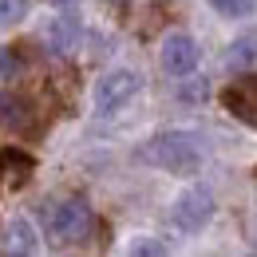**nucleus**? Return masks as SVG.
Wrapping results in <instances>:
<instances>
[{
    "label": "nucleus",
    "instance_id": "obj_1",
    "mask_svg": "<svg viewBox=\"0 0 257 257\" xmlns=\"http://www.w3.org/2000/svg\"><path fill=\"white\" fill-rule=\"evenodd\" d=\"M139 159L155 162L170 174H194L202 166V139L194 131H162L139 151Z\"/></svg>",
    "mask_w": 257,
    "mask_h": 257
},
{
    "label": "nucleus",
    "instance_id": "obj_2",
    "mask_svg": "<svg viewBox=\"0 0 257 257\" xmlns=\"http://www.w3.org/2000/svg\"><path fill=\"white\" fill-rule=\"evenodd\" d=\"M91 229V210L83 198H64V202H52L44 210V233L52 245H71V241H83Z\"/></svg>",
    "mask_w": 257,
    "mask_h": 257
},
{
    "label": "nucleus",
    "instance_id": "obj_3",
    "mask_svg": "<svg viewBox=\"0 0 257 257\" xmlns=\"http://www.w3.org/2000/svg\"><path fill=\"white\" fill-rule=\"evenodd\" d=\"M210 218H214V194L202 190V186L182 190L174 198V206H170V222L178 225L182 233H198Z\"/></svg>",
    "mask_w": 257,
    "mask_h": 257
},
{
    "label": "nucleus",
    "instance_id": "obj_4",
    "mask_svg": "<svg viewBox=\"0 0 257 257\" xmlns=\"http://www.w3.org/2000/svg\"><path fill=\"white\" fill-rule=\"evenodd\" d=\"M139 75L135 71H127V67H115V71H107L103 79L95 83V107L99 115H111V111H119L123 103H131V99L139 95Z\"/></svg>",
    "mask_w": 257,
    "mask_h": 257
},
{
    "label": "nucleus",
    "instance_id": "obj_5",
    "mask_svg": "<svg viewBox=\"0 0 257 257\" xmlns=\"http://www.w3.org/2000/svg\"><path fill=\"white\" fill-rule=\"evenodd\" d=\"M222 103L233 119H241L245 127L257 131V75H241L222 91Z\"/></svg>",
    "mask_w": 257,
    "mask_h": 257
},
{
    "label": "nucleus",
    "instance_id": "obj_6",
    "mask_svg": "<svg viewBox=\"0 0 257 257\" xmlns=\"http://www.w3.org/2000/svg\"><path fill=\"white\" fill-rule=\"evenodd\" d=\"M162 71L166 75H190L194 67H198V44H194L186 32H170L166 40H162Z\"/></svg>",
    "mask_w": 257,
    "mask_h": 257
},
{
    "label": "nucleus",
    "instance_id": "obj_7",
    "mask_svg": "<svg viewBox=\"0 0 257 257\" xmlns=\"http://www.w3.org/2000/svg\"><path fill=\"white\" fill-rule=\"evenodd\" d=\"M40 40H44V48H48V52L67 56V52L79 44V16H75V12H60V16H52V20L44 24Z\"/></svg>",
    "mask_w": 257,
    "mask_h": 257
},
{
    "label": "nucleus",
    "instance_id": "obj_8",
    "mask_svg": "<svg viewBox=\"0 0 257 257\" xmlns=\"http://www.w3.org/2000/svg\"><path fill=\"white\" fill-rule=\"evenodd\" d=\"M36 162L24 151H4L0 155V190H20L28 178H32Z\"/></svg>",
    "mask_w": 257,
    "mask_h": 257
},
{
    "label": "nucleus",
    "instance_id": "obj_9",
    "mask_svg": "<svg viewBox=\"0 0 257 257\" xmlns=\"http://www.w3.org/2000/svg\"><path fill=\"white\" fill-rule=\"evenodd\" d=\"M8 253H36V229L24 218L8 225Z\"/></svg>",
    "mask_w": 257,
    "mask_h": 257
},
{
    "label": "nucleus",
    "instance_id": "obj_10",
    "mask_svg": "<svg viewBox=\"0 0 257 257\" xmlns=\"http://www.w3.org/2000/svg\"><path fill=\"white\" fill-rule=\"evenodd\" d=\"M253 60H257V36H245V40L229 44V52H225V64L229 67H249Z\"/></svg>",
    "mask_w": 257,
    "mask_h": 257
},
{
    "label": "nucleus",
    "instance_id": "obj_11",
    "mask_svg": "<svg viewBox=\"0 0 257 257\" xmlns=\"http://www.w3.org/2000/svg\"><path fill=\"white\" fill-rule=\"evenodd\" d=\"M218 16H229V20H241V16H253L257 0H210Z\"/></svg>",
    "mask_w": 257,
    "mask_h": 257
},
{
    "label": "nucleus",
    "instance_id": "obj_12",
    "mask_svg": "<svg viewBox=\"0 0 257 257\" xmlns=\"http://www.w3.org/2000/svg\"><path fill=\"white\" fill-rule=\"evenodd\" d=\"M0 119H4L8 127H24V123H28V115H24V103H20V99L0 95Z\"/></svg>",
    "mask_w": 257,
    "mask_h": 257
},
{
    "label": "nucleus",
    "instance_id": "obj_13",
    "mask_svg": "<svg viewBox=\"0 0 257 257\" xmlns=\"http://www.w3.org/2000/svg\"><path fill=\"white\" fill-rule=\"evenodd\" d=\"M28 16V0H0V24H20Z\"/></svg>",
    "mask_w": 257,
    "mask_h": 257
},
{
    "label": "nucleus",
    "instance_id": "obj_14",
    "mask_svg": "<svg viewBox=\"0 0 257 257\" xmlns=\"http://www.w3.org/2000/svg\"><path fill=\"white\" fill-rule=\"evenodd\" d=\"M131 253H135V257H143V253L159 257V253H166V245H159V241H135V245H131Z\"/></svg>",
    "mask_w": 257,
    "mask_h": 257
},
{
    "label": "nucleus",
    "instance_id": "obj_15",
    "mask_svg": "<svg viewBox=\"0 0 257 257\" xmlns=\"http://www.w3.org/2000/svg\"><path fill=\"white\" fill-rule=\"evenodd\" d=\"M8 67H12V56H8V52H0V75H4Z\"/></svg>",
    "mask_w": 257,
    "mask_h": 257
},
{
    "label": "nucleus",
    "instance_id": "obj_16",
    "mask_svg": "<svg viewBox=\"0 0 257 257\" xmlns=\"http://www.w3.org/2000/svg\"><path fill=\"white\" fill-rule=\"evenodd\" d=\"M52 4H75V0H52Z\"/></svg>",
    "mask_w": 257,
    "mask_h": 257
}]
</instances>
